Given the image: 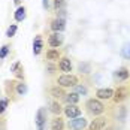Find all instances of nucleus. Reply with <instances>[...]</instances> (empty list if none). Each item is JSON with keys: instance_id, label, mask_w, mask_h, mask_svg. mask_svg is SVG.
<instances>
[{"instance_id": "14", "label": "nucleus", "mask_w": 130, "mask_h": 130, "mask_svg": "<svg viewBox=\"0 0 130 130\" xmlns=\"http://www.w3.org/2000/svg\"><path fill=\"white\" fill-rule=\"evenodd\" d=\"M63 112L67 118H76L79 115H82V109L78 105H66L63 108Z\"/></svg>"}, {"instance_id": "4", "label": "nucleus", "mask_w": 130, "mask_h": 130, "mask_svg": "<svg viewBox=\"0 0 130 130\" xmlns=\"http://www.w3.org/2000/svg\"><path fill=\"white\" fill-rule=\"evenodd\" d=\"M48 124V109L46 108H39L36 115H35V126L36 130H45Z\"/></svg>"}, {"instance_id": "31", "label": "nucleus", "mask_w": 130, "mask_h": 130, "mask_svg": "<svg viewBox=\"0 0 130 130\" xmlns=\"http://www.w3.org/2000/svg\"><path fill=\"white\" fill-rule=\"evenodd\" d=\"M13 5H15L17 8H18V6H21V5H23V0H13Z\"/></svg>"}, {"instance_id": "20", "label": "nucleus", "mask_w": 130, "mask_h": 130, "mask_svg": "<svg viewBox=\"0 0 130 130\" xmlns=\"http://www.w3.org/2000/svg\"><path fill=\"white\" fill-rule=\"evenodd\" d=\"M26 18H27V9H26L24 5H21V6H18V8L15 9V12H13V20H15V23H23Z\"/></svg>"}, {"instance_id": "10", "label": "nucleus", "mask_w": 130, "mask_h": 130, "mask_svg": "<svg viewBox=\"0 0 130 130\" xmlns=\"http://www.w3.org/2000/svg\"><path fill=\"white\" fill-rule=\"evenodd\" d=\"M58 70L61 73H72L73 72V63L67 55H61V58L58 60Z\"/></svg>"}, {"instance_id": "5", "label": "nucleus", "mask_w": 130, "mask_h": 130, "mask_svg": "<svg viewBox=\"0 0 130 130\" xmlns=\"http://www.w3.org/2000/svg\"><path fill=\"white\" fill-rule=\"evenodd\" d=\"M67 127H69V130H85L88 127V120L82 115L76 118H70L67 123Z\"/></svg>"}, {"instance_id": "6", "label": "nucleus", "mask_w": 130, "mask_h": 130, "mask_svg": "<svg viewBox=\"0 0 130 130\" xmlns=\"http://www.w3.org/2000/svg\"><path fill=\"white\" fill-rule=\"evenodd\" d=\"M48 45L51 46V48H60V46H63V43H64V35L63 33H60V31H52L48 35Z\"/></svg>"}, {"instance_id": "19", "label": "nucleus", "mask_w": 130, "mask_h": 130, "mask_svg": "<svg viewBox=\"0 0 130 130\" xmlns=\"http://www.w3.org/2000/svg\"><path fill=\"white\" fill-rule=\"evenodd\" d=\"M79 100H81V96H79L76 91H69V93H66L64 99H63V102L66 105H78Z\"/></svg>"}, {"instance_id": "9", "label": "nucleus", "mask_w": 130, "mask_h": 130, "mask_svg": "<svg viewBox=\"0 0 130 130\" xmlns=\"http://www.w3.org/2000/svg\"><path fill=\"white\" fill-rule=\"evenodd\" d=\"M129 78H130V69H129V67H126V66L118 67L117 70L114 72V81L118 82V84L126 82Z\"/></svg>"}, {"instance_id": "29", "label": "nucleus", "mask_w": 130, "mask_h": 130, "mask_svg": "<svg viewBox=\"0 0 130 130\" xmlns=\"http://www.w3.org/2000/svg\"><path fill=\"white\" fill-rule=\"evenodd\" d=\"M52 2H54V11L55 12L66 9V0H52Z\"/></svg>"}, {"instance_id": "2", "label": "nucleus", "mask_w": 130, "mask_h": 130, "mask_svg": "<svg viewBox=\"0 0 130 130\" xmlns=\"http://www.w3.org/2000/svg\"><path fill=\"white\" fill-rule=\"evenodd\" d=\"M55 84L63 88H73L76 84H79V76L75 73H61L55 78Z\"/></svg>"}, {"instance_id": "12", "label": "nucleus", "mask_w": 130, "mask_h": 130, "mask_svg": "<svg viewBox=\"0 0 130 130\" xmlns=\"http://www.w3.org/2000/svg\"><path fill=\"white\" fill-rule=\"evenodd\" d=\"M50 28L51 31H60L63 33L66 30V18H61V17H55L50 21Z\"/></svg>"}, {"instance_id": "24", "label": "nucleus", "mask_w": 130, "mask_h": 130, "mask_svg": "<svg viewBox=\"0 0 130 130\" xmlns=\"http://www.w3.org/2000/svg\"><path fill=\"white\" fill-rule=\"evenodd\" d=\"M45 72L52 76V75H55L57 72H58V64H55L54 61H46V64H45Z\"/></svg>"}, {"instance_id": "15", "label": "nucleus", "mask_w": 130, "mask_h": 130, "mask_svg": "<svg viewBox=\"0 0 130 130\" xmlns=\"http://www.w3.org/2000/svg\"><path fill=\"white\" fill-rule=\"evenodd\" d=\"M94 94H96L94 97H97V99H100V100H112V96H114V88H111V87L97 88Z\"/></svg>"}, {"instance_id": "32", "label": "nucleus", "mask_w": 130, "mask_h": 130, "mask_svg": "<svg viewBox=\"0 0 130 130\" xmlns=\"http://www.w3.org/2000/svg\"><path fill=\"white\" fill-rule=\"evenodd\" d=\"M115 129V124H111V126H106L103 130H114Z\"/></svg>"}, {"instance_id": "7", "label": "nucleus", "mask_w": 130, "mask_h": 130, "mask_svg": "<svg viewBox=\"0 0 130 130\" xmlns=\"http://www.w3.org/2000/svg\"><path fill=\"white\" fill-rule=\"evenodd\" d=\"M108 124H109V120L103 115H99V117H94V120H91L87 130H103Z\"/></svg>"}, {"instance_id": "27", "label": "nucleus", "mask_w": 130, "mask_h": 130, "mask_svg": "<svg viewBox=\"0 0 130 130\" xmlns=\"http://www.w3.org/2000/svg\"><path fill=\"white\" fill-rule=\"evenodd\" d=\"M9 103H11V99H9L8 96L0 97V115H3V114L6 112V109H8Z\"/></svg>"}, {"instance_id": "25", "label": "nucleus", "mask_w": 130, "mask_h": 130, "mask_svg": "<svg viewBox=\"0 0 130 130\" xmlns=\"http://www.w3.org/2000/svg\"><path fill=\"white\" fill-rule=\"evenodd\" d=\"M72 90L76 91L79 96H87V94H88V87H87V84H84V82H79V84H76Z\"/></svg>"}, {"instance_id": "26", "label": "nucleus", "mask_w": 130, "mask_h": 130, "mask_svg": "<svg viewBox=\"0 0 130 130\" xmlns=\"http://www.w3.org/2000/svg\"><path fill=\"white\" fill-rule=\"evenodd\" d=\"M120 55H121V58H124V60H130V42H126V43L121 46Z\"/></svg>"}, {"instance_id": "13", "label": "nucleus", "mask_w": 130, "mask_h": 130, "mask_svg": "<svg viewBox=\"0 0 130 130\" xmlns=\"http://www.w3.org/2000/svg\"><path fill=\"white\" fill-rule=\"evenodd\" d=\"M48 94H50V97L51 99H55V100H63L66 96V90L63 87H60V85H51L50 88H48Z\"/></svg>"}, {"instance_id": "28", "label": "nucleus", "mask_w": 130, "mask_h": 130, "mask_svg": "<svg viewBox=\"0 0 130 130\" xmlns=\"http://www.w3.org/2000/svg\"><path fill=\"white\" fill-rule=\"evenodd\" d=\"M17 31H18V24H11V26L6 28L5 36H6L8 39H11V38H13V36L17 35Z\"/></svg>"}, {"instance_id": "34", "label": "nucleus", "mask_w": 130, "mask_h": 130, "mask_svg": "<svg viewBox=\"0 0 130 130\" xmlns=\"http://www.w3.org/2000/svg\"><path fill=\"white\" fill-rule=\"evenodd\" d=\"M114 130H123V129H121V127H118L117 124H115V129H114Z\"/></svg>"}, {"instance_id": "3", "label": "nucleus", "mask_w": 130, "mask_h": 130, "mask_svg": "<svg viewBox=\"0 0 130 130\" xmlns=\"http://www.w3.org/2000/svg\"><path fill=\"white\" fill-rule=\"evenodd\" d=\"M130 97V87L127 85H118L114 90V96H112V102L115 105L124 103L127 99Z\"/></svg>"}, {"instance_id": "11", "label": "nucleus", "mask_w": 130, "mask_h": 130, "mask_svg": "<svg viewBox=\"0 0 130 130\" xmlns=\"http://www.w3.org/2000/svg\"><path fill=\"white\" fill-rule=\"evenodd\" d=\"M11 72H12V75L15 76V79H18V81H24V78H26L24 66H23V63L20 60H15L12 64H11Z\"/></svg>"}, {"instance_id": "18", "label": "nucleus", "mask_w": 130, "mask_h": 130, "mask_svg": "<svg viewBox=\"0 0 130 130\" xmlns=\"http://www.w3.org/2000/svg\"><path fill=\"white\" fill-rule=\"evenodd\" d=\"M48 111L54 114V115H60L63 112V106L60 103V100H55V99H51L48 102Z\"/></svg>"}, {"instance_id": "33", "label": "nucleus", "mask_w": 130, "mask_h": 130, "mask_svg": "<svg viewBox=\"0 0 130 130\" xmlns=\"http://www.w3.org/2000/svg\"><path fill=\"white\" fill-rule=\"evenodd\" d=\"M0 129H5V123L3 121H0Z\"/></svg>"}, {"instance_id": "16", "label": "nucleus", "mask_w": 130, "mask_h": 130, "mask_svg": "<svg viewBox=\"0 0 130 130\" xmlns=\"http://www.w3.org/2000/svg\"><path fill=\"white\" fill-rule=\"evenodd\" d=\"M43 48H45V42H43V38L42 35H36L35 39H33V55L38 57L43 52Z\"/></svg>"}, {"instance_id": "23", "label": "nucleus", "mask_w": 130, "mask_h": 130, "mask_svg": "<svg viewBox=\"0 0 130 130\" xmlns=\"http://www.w3.org/2000/svg\"><path fill=\"white\" fill-rule=\"evenodd\" d=\"M11 51H12L11 43H3V45L0 46V64L8 58V55L11 54Z\"/></svg>"}, {"instance_id": "1", "label": "nucleus", "mask_w": 130, "mask_h": 130, "mask_svg": "<svg viewBox=\"0 0 130 130\" xmlns=\"http://www.w3.org/2000/svg\"><path fill=\"white\" fill-rule=\"evenodd\" d=\"M84 108H85V112L93 118L99 117V115H103L105 111H106V105L103 103V100H100V99H97V97H90V99H87Z\"/></svg>"}, {"instance_id": "30", "label": "nucleus", "mask_w": 130, "mask_h": 130, "mask_svg": "<svg viewBox=\"0 0 130 130\" xmlns=\"http://www.w3.org/2000/svg\"><path fill=\"white\" fill-rule=\"evenodd\" d=\"M42 6H43L45 11H48V9H50V0H43V2H42Z\"/></svg>"}, {"instance_id": "21", "label": "nucleus", "mask_w": 130, "mask_h": 130, "mask_svg": "<svg viewBox=\"0 0 130 130\" xmlns=\"http://www.w3.org/2000/svg\"><path fill=\"white\" fill-rule=\"evenodd\" d=\"M78 72H79V75H90L91 72H93V64H91L90 61H79Z\"/></svg>"}, {"instance_id": "17", "label": "nucleus", "mask_w": 130, "mask_h": 130, "mask_svg": "<svg viewBox=\"0 0 130 130\" xmlns=\"http://www.w3.org/2000/svg\"><path fill=\"white\" fill-rule=\"evenodd\" d=\"M61 58V51L58 48H48L45 52V60L46 61H54L58 63V60Z\"/></svg>"}, {"instance_id": "22", "label": "nucleus", "mask_w": 130, "mask_h": 130, "mask_svg": "<svg viewBox=\"0 0 130 130\" xmlns=\"http://www.w3.org/2000/svg\"><path fill=\"white\" fill-rule=\"evenodd\" d=\"M64 120L60 115H54L51 120V130H64Z\"/></svg>"}, {"instance_id": "8", "label": "nucleus", "mask_w": 130, "mask_h": 130, "mask_svg": "<svg viewBox=\"0 0 130 130\" xmlns=\"http://www.w3.org/2000/svg\"><path fill=\"white\" fill-rule=\"evenodd\" d=\"M127 112H129V109H127V106L123 103L117 105V108H115V112H114V120H115V123H120V124H123L126 120H127Z\"/></svg>"}]
</instances>
